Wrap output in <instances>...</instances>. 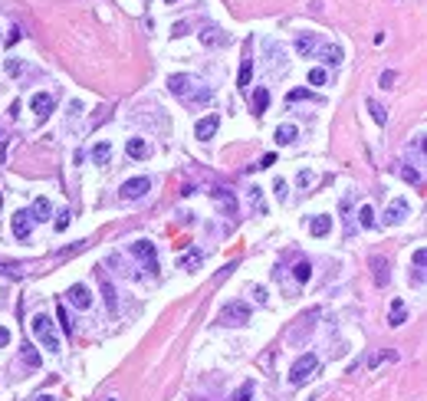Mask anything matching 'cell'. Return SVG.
<instances>
[{
  "label": "cell",
  "mask_w": 427,
  "mask_h": 401,
  "mask_svg": "<svg viewBox=\"0 0 427 401\" xmlns=\"http://www.w3.org/2000/svg\"><path fill=\"white\" fill-rule=\"evenodd\" d=\"M109 158H112V145L109 142H95L92 145V161L95 165H109Z\"/></svg>",
  "instance_id": "obj_20"
},
{
  "label": "cell",
  "mask_w": 427,
  "mask_h": 401,
  "mask_svg": "<svg viewBox=\"0 0 427 401\" xmlns=\"http://www.w3.org/2000/svg\"><path fill=\"white\" fill-rule=\"evenodd\" d=\"M372 273H375V283L378 286H388V280H391V270H388V260L381 257V253H372Z\"/></svg>",
  "instance_id": "obj_12"
},
{
  "label": "cell",
  "mask_w": 427,
  "mask_h": 401,
  "mask_svg": "<svg viewBox=\"0 0 427 401\" xmlns=\"http://www.w3.org/2000/svg\"><path fill=\"white\" fill-rule=\"evenodd\" d=\"M7 72L10 76H20V72H23V63H20V59H7Z\"/></svg>",
  "instance_id": "obj_40"
},
{
  "label": "cell",
  "mask_w": 427,
  "mask_h": 401,
  "mask_svg": "<svg viewBox=\"0 0 427 401\" xmlns=\"http://www.w3.org/2000/svg\"><path fill=\"white\" fill-rule=\"evenodd\" d=\"M309 181H312V174H309V171H299V184H302V188H306Z\"/></svg>",
  "instance_id": "obj_49"
},
{
  "label": "cell",
  "mask_w": 427,
  "mask_h": 401,
  "mask_svg": "<svg viewBox=\"0 0 427 401\" xmlns=\"http://www.w3.org/2000/svg\"><path fill=\"white\" fill-rule=\"evenodd\" d=\"M49 211H53V207H49V201H46V197H36V201H33V211H30V217H33V220H46V217H49Z\"/></svg>",
  "instance_id": "obj_25"
},
{
  "label": "cell",
  "mask_w": 427,
  "mask_h": 401,
  "mask_svg": "<svg viewBox=\"0 0 427 401\" xmlns=\"http://www.w3.org/2000/svg\"><path fill=\"white\" fill-rule=\"evenodd\" d=\"M401 174H404V181H411V184H421V174L414 171V168H401Z\"/></svg>",
  "instance_id": "obj_39"
},
{
  "label": "cell",
  "mask_w": 427,
  "mask_h": 401,
  "mask_svg": "<svg viewBox=\"0 0 427 401\" xmlns=\"http://www.w3.org/2000/svg\"><path fill=\"white\" fill-rule=\"evenodd\" d=\"M408 214H411V204H408L404 197H395V201L385 207V224H401Z\"/></svg>",
  "instance_id": "obj_5"
},
{
  "label": "cell",
  "mask_w": 427,
  "mask_h": 401,
  "mask_svg": "<svg viewBox=\"0 0 427 401\" xmlns=\"http://www.w3.org/2000/svg\"><path fill=\"white\" fill-rule=\"evenodd\" d=\"M246 201H250V207H253L256 214H263V211H266V204H263V194H260V188H256V184H253L250 191H246Z\"/></svg>",
  "instance_id": "obj_27"
},
{
  "label": "cell",
  "mask_w": 427,
  "mask_h": 401,
  "mask_svg": "<svg viewBox=\"0 0 427 401\" xmlns=\"http://www.w3.org/2000/svg\"><path fill=\"white\" fill-rule=\"evenodd\" d=\"M56 316H59L63 329H66V332H72V319H69V313H66V306H59V309H56Z\"/></svg>",
  "instance_id": "obj_36"
},
{
  "label": "cell",
  "mask_w": 427,
  "mask_h": 401,
  "mask_svg": "<svg viewBox=\"0 0 427 401\" xmlns=\"http://www.w3.org/2000/svg\"><path fill=\"white\" fill-rule=\"evenodd\" d=\"M309 230H312L316 237H325L329 230H332V217H329V214H319V217H312V224H309Z\"/></svg>",
  "instance_id": "obj_19"
},
{
  "label": "cell",
  "mask_w": 427,
  "mask_h": 401,
  "mask_svg": "<svg viewBox=\"0 0 427 401\" xmlns=\"http://www.w3.org/2000/svg\"><path fill=\"white\" fill-rule=\"evenodd\" d=\"M348 207H352V197H342V214H348ZM345 234H352V220L345 217Z\"/></svg>",
  "instance_id": "obj_38"
},
{
  "label": "cell",
  "mask_w": 427,
  "mask_h": 401,
  "mask_svg": "<svg viewBox=\"0 0 427 401\" xmlns=\"http://www.w3.org/2000/svg\"><path fill=\"white\" fill-rule=\"evenodd\" d=\"M132 253L142 260V263H148V270H158V260H155V244H151V240H135V244H132Z\"/></svg>",
  "instance_id": "obj_7"
},
{
  "label": "cell",
  "mask_w": 427,
  "mask_h": 401,
  "mask_svg": "<svg viewBox=\"0 0 427 401\" xmlns=\"http://www.w3.org/2000/svg\"><path fill=\"white\" fill-rule=\"evenodd\" d=\"M125 151H128V158H135V161H142V158H148V142L145 138H128V145H125Z\"/></svg>",
  "instance_id": "obj_15"
},
{
  "label": "cell",
  "mask_w": 427,
  "mask_h": 401,
  "mask_svg": "<svg viewBox=\"0 0 427 401\" xmlns=\"http://www.w3.org/2000/svg\"><path fill=\"white\" fill-rule=\"evenodd\" d=\"M309 95L312 92H306V89H293V92H289V102H299V99H309Z\"/></svg>",
  "instance_id": "obj_41"
},
{
  "label": "cell",
  "mask_w": 427,
  "mask_h": 401,
  "mask_svg": "<svg viewBox=\"0 0 427 401\" xmlns=\"http://www.w3.org/2000/svg\"><path fill=\"white\" fill-rule=\"evenodd\" d=\"M201 43H204V46H223V43H227V33L217 30V26H207V30L201 33Z\"/></svg>",
  "instance_id": "obj_16"
},
{
  "label": "cell",
  "mask_w": 427,
  "mask_h": 401,
  "mask_svg": "<svg viewBox=\"0 0 427 401\" xmlns=\"http://www.w3.org/2000/svg\"><path fill=\"white\" fill-rule=\"evenodd\" d=\"M424 263H427V250L418 247V250H414V270H424Z\"/></svg>",
  "instance_id": "obj_35"
},
{
  "label": "cell",
  "mask_w": 427,
  "mask_h": 401,
  "mask_svg": "<svg viewBox=\"0 0 427 401\" xmlns=\"http://www.w3.org/2000/svg\"><path fill=\"white\" fill-rule=\"evenodd\" d=\"M7 342H10V329H7V326H0V349L7 346Z\"/></svg>",
  "instance_id": "obj_45"
},
{
  "label": "cell",
  "mask_w": 427,
  "mask_h": 401,
  "mask_svg": "<svg viewBox=\"0 0 427 401\" xmlns=\"http://www.w3.org/2000/svg\"><path fill=\"white\" fill-rule=\"evenodd\" d=\"M319 56H322L325 66H339V63H342V49H339V46H329V43H325V46H319Z\"/></svg>",
  "instance_id": "obj_21"
},
{
  "label": "cell",
  "mask_w": 427,
  "mask_h": 401,
  "mask_svg": "<svg viewBox=\"0 0 427 401\" xmlns=\"http://www.w3.org/2000/svg\"><path fill=\"white\" fill-rule=\"evenodd\" d=\"M273 194H276L279 201H286V197H289V188H286L283 178H276V181H273Z\"/></svg>",
  "instance_id": "obj_34"
},
{
  "label": "cell",
  "mask_w": 427,
  "mask_h": 401,
  "mask_svg": "<svg viewBox=\"0 0 427 401\" xmlns=\"http://www.w3.org/2000/svg\"><path fill=\"white\" fill-rule=\"evenodd\" d=\"M168 89H171L178 99H184V102H194V105H201V102H211L214 99V92L207 89V82H201L198 76H188V72H174L171 79H168Z\"/></svg>",
  "instance_id": "obj_1"
},
{
  "label": "cell",
  "mask_w": 427,
  "mask_h": 401,
  "mask_svg": "<svg viewBox=\"0 0 427 401\" xmlns=\"http://www.w3.org/2000/svg\"><path fill=\"white\" fill-rule=\"evenodd\" d=\"M53 105H56V99H53L49 92H36V95L30 99V109L36 112L40 118H49V115H53Z\"/></svg>",
  "instance_id": "obj_10"
},
{
  "label": "cell",
  "mask_w": 427,
  "mask_h": 401,
  "mask_svg": "<svg viewBox=\"0 0 427 401\" xmlns=\"http://www.w3.org/2000/svg\"><path fill=\"white\" fill-rule=\"evenodd\" d=\"M0 142H3V138H0Z\"/></svg>",
  "instance_id": "obj_53"
},
{
  "label": "cell",
  "mask_w": 427,
  "mask_h": 401,
  "mask_svg": "<svg viewBox=\"0 0 427 401\" xmlns=\"http://www.w3.org/2000/svg\"><path fill=\"white\" fill-rule=\"evenodd\" d=\"M358 220H362V227H375V207L372 204H362V207H358Z\"/></svg>",
  "instance_id": "obj_30"
},
{
  "label": "cell",
  "mask_w": 427,
  "mask_h": 401,
  "mask_svg": "<svg viewBox=\"0 0 427 401\" xmlns=\"http://www.w3.org/2000/svg\"><path fill=\"white\" fill-rule=\"evenodd\" d=\"M30 329H33V336L40 339V342L49 349V352H59V336H56V329H53V319H49L46 313H36V316H33Z\"/></svg>",
  "instance_id": "obj_2"
},
{
  "label": "cell",
  "mask_w": 427,
  "mask_h": 401,
  "mask_svg": "<svg viewBox=\"0 0 427 401\" xmlns=\"http://www.w3.org/2000/svg\"><path fill=\"white\" fill-rule=\"evenodd\" d=\"M66 224H69V211H63V214H59L53 227H56V230H66Z\"/></svg>",
  "instance_id": "obj_42"
},
{
  "label": "cell",
  "mask_w": 427,
  "mask_h": 401,
  "mask_svg": "<svg viewBox=\"0 0 427 401\" xmlns=\"http://www.w3.org/2000/svg\"><path fill=\"white\" fill-rule=\"evenodd\" d=\"M230 401H253V382H243V385L233 392V398Z\"/></svg>",
  "instance_id": "obj_31"
},
{
  "label": "cell",
  "mask_w": 427,
  "mask_h": 401,
  "mask_svg": "<svg viewBox=\"0 0 427 401\" xmlns=\"http://www.w3.org/2000/svg\"><path fill=\"white\" fill-rule=\"evenodd\" d=\"M211 194H214V201H217V204H220L227 214H233V211H237V201H233V194H230V191H223V188H214Z\"/></svg>",
  "instance_id": "obj_18"
},
{
  "label": "cell",
  "mask_w": 427,
  "mask_h": 401,
  "mask_svg": "<svg viewBox=\"0 0 427 401\" xmlns=\"http://www.w3.org/2000/svg\"><path fill=\"white\" fill-rule=\"evenodd\" d=\"M0 207H3V194H0Z\"/></svg>",
  "instance_id": "obj_52"
},
{
  "label": "cell",
  "mask_w": 427,
  "mask_h": 401,
  "mask_svg": "<svg viewBox=\"0 0 427 401\" xmlns=\"http://www.w3.org/2000/svg\"><path fill=\"white\" fill-rule=\"evenodd\" d=\"M198 263H201V253H198V250H194V253H188V257H184V260H181V267H184V270H191V267H198Z\"/></svg>",
  "instance_id": "obj_37"
},
{
  "label": "cell",
  "mask_w": 427,
  "mask_h": 401,
  "mask_svg": "<svg viewBox=\"0 0 427 401\" xmlns=\"http://www.w3.org/2000/svg\"><path fill=\"white\" fill-rule=\"evenodd\" d=\"M266 109H269V92L260 86V89L253 92V115H263Z\"/></svg>",
  "instance_id": "obj_24"
},
{
  "label": "cell",
  "mask_w": 427,
  "mask_h": 401,
  "mask_svg": "<svg viewBox=\"0 0 427 401\" xmlns=\"http://www.w3.org/2000/svg\"><path fill=\"white\" fill-rule=\"evenodd\" d=\"M266 49L273 53V63H276V66L286 63V53H283V46H276V39H266Z\"/></svg>",
  "instance_id": "obj_32"
},
{
  "label": "cell",
  "mask_w": 427,
  "mask_h": 401,
  "mask_svg": "<svg viewBox=\"0 0 427 401\" xmlns=\"http://www.w3.org/2000/svg\"><path fill=\"white\" fill-rule=\"evenodd\" d=\"M325 79H329V72H325L322 66H316V69H309V82H312V86H325Z\"/></svg>",
  "instance_id": "obj_33"
},
{
  "label": "cell",
  "mask_w": 427,
  "mask_h": 401,
  "mask_svg": "<svg viewBox=\"0 0 427 401\" xmlns=\"http://www.w3.org/2000/svg\"><path fill=\"white\" fill-rule=\"evenodd\" d=\"M20 36H23V30H20V26H13V30H10V36H7V46H13Z\"/></svg>",
  "instance_id": "obj_43"
},
{
  "label": "cell",
  "mask_w": 427,
  "mask_h": 401,
  "mask_svg": "<svg viewBox=\"0 0 427 401\" xmlns=\"http://www.w3.org/2000/svg\"><path fill=\"white\" fill-rule=\"evenodd\" d=\"M36 401H56V398H53V395H40V398H36Z\"/></svg>",
  "instance_id": "obj_50"
},
{
  "label": "cell",
  "mask_w": 427,
  "mask_h": 401,
  "mask_svg": "<svg viewBox=\"0 0 427 401\" xmlns=\"http://www.w3.org/2000/svg\"><path fill=\"white\" fill-rule=\"evenodd\" d=\"M220 323L223 326H246L250 323V303H243V299L227 303V306L220 309Z\"/></svg>",
  "instance_id": "obj_4"
},
{
  "label": "cell",
  "mask_w": 427,
  "mask_h": 401,
  "mask_svg": "<svg viewBox=\"0 0 427 401\" xmlns=\"http://www.w3.org/2000/svg\"><path fill=\"white\" fill-rule=\"evenodd\" d=\"M10 227H13V237H16V240H26V237H30V230H33L30 211H16L13 220H10Z\"/></svg>",
  "instance_id": "obj_6"
},
{
  "label": "cell",
  "mask_w": 427,
  "mask_h": 401,
  "mask_svg": "<svg viewBox=\"0 0 427 401\" xmlns=\"http://www.w3.org/2000/svg\"><path fill=\"white\" fill-rule=\"evenodd\" d=\"M171 33H174V36H184V33H188V23H178Z\"/></svg>",
  "instance_id": "obj_48"
},
{
  "label": "cell",
  "mask_w": 427,
  "mask_h": 401,
  "mask_svg": "<svg viewBox=\"0 0 427 401\" xmlns=\"http://www.w3.org/2000/svg\"><path fill=\"white\" fill-rule=\"evenodd\" d=\"M296 138H299V128H296V125H279L276 128V142L279 145H293Z\"/></svg>",
  "instance_id": "obj_23"
},
{
  "label": "cell",
  "mask_w": 427,
  "mask_h": 401,
  "mask_svg": "<svg viewBox=\"0 0 427 401\" xmlns=\"http://www.w3.org/2000/svg\"><path fill=\"white\" fill-rule=\"evenodd\" d=\"M316 369H319V359L312 352L299 355V359L293 362V369H289V385H306L309 378L316 375Z\"/></svg>",
  "instance_id": "obj_3"
},
{
  "label": "cell",
  "mask_w": 427,
  "mask_h": 401,
  "mask_svg": "<svg viewBox=\"0 0 427 401\" xmlns=\"http://www.w3.org/2000/svg\"><path fill=\"white\" fill-rule=\"evenodd\" d=\"M99 286H102V296H105V309H109V313H115V309H119V293H115V286L109 283V280H99Z\"/></svg>",
  "instance_id": "obj_17"
},
{
  "label": "cell",
  "mask_w": 427,
  "mask_h": 401,
  "mask_svg": "<svg viewBox=\"0 0 427 401\" xmlns=\"http://www.w3.org/2000/svg\"><path fill=\"white\" fill-rule=\"evenodd\" d=\"M293 276L299 280V283H309V280H312V263H309V260H299V263L293 267Z\"/></svg>",
  "instance_id": "obj_26"
},
{
  "label": "cell",
  "mask_w": 427,
  "mask_h": 401,
  "mask_svg": "<svg viewBox=\"0 0 427 401\" xmlns=\"http://www.w3.org/2000/svg\"><path fill=\"white\" fill-rule=\"evenodd\" d=\"M165 3H178V0H165Z\"/></svg>",
  "instance_id": "obj_51"
},
{
  "label": "cell",
  "mask_w": 427,
  "mask_h": 401,
  "mask_svg": "<svg viewBox=\"0 0 427 401\" xmlns=\"http://www.w3.org/2000/svg\"><path fill=\"white\" fill-rule=\"evenodd\" d=\"M319 46H322V43H319V36L316 33H302V36H296V49H299V56H316L319 53Z\"/></svg>",
  "instance_id": "obj_13"
},
{
  "label": "cell",
  "mask_w": 427,
  "mask_h": 401,
  "mask_svg": "<svg viewBox=\"0 0 427 401\" xmlns=\"http://www.w3.org/2000/svg\"><path fill=\"white\" fill-rule=\"evenodd\" d=\"M20 355H23V365H26V369H40L43 359H40V352H36L30 342H26V346H20Z\"/></svg>",
  "instance_id": "obj_22"
},
{
  "label": "cell",
  "mask_w": 427,
  "mask_h": 401,
  "mask_svg": "<svg viewBox=\"0 0 427 401\" xmlns=\"http://www.w3.org/2000/svg\"><path fill=\"white\" fill-rule=\"evenodd\" d=\"M217 128H220V115H204L198 125H194V135H198L201 142H207V138L217 135Z\"/></svg>",
  "instance_id": "obj_8"
},
{
  "label": "cell",
  "mask_w": 427,
  "mask_h": 401,
  "mask_svg": "<svg viewBox=\"0 0 427 401\" xmlns=\"http://www.w3.org/2000/svg\"><path fill=\"white\" fill-rule=\"evenodd\" d=\"M388 323H391V326H404V323H408V306H404V299H391Z\"/></svg>",
  "instance_id": "obj_14"
},
{
  "label": "cell",
  "mask_w": 427,
  "mask_h": 401,
  "mask_svg": "<svg viewBox=\"0 0 427 401\" xmlns=\"http://www.w3.org/2000/svg\"><path fill=\"white\" fill-rule=\"evenodd\" d=\"M148 188H151V181H148V178H142V174H138V178H128V181L122 184V197L135 201V197H142Z\"/></svg>",
  "instance_id": "obj_9"
},
{
  "label": "cell",
  "mask_w": 427,
  "mask_h": 401,
  "mask_svg": "<svg viewBox=\"0 0 427 401\" xmlns=\"http://www.w3.org/2000/svg\"><path fill=\"white\" fill-rule=\"evenodd\" d=\"M253 296H256V303H266V290L263 286H253Z\"/></svg>",
  "instance_id": "obj_46"
},
{
  "label": "cell",
  "mask_w": 427,
  "mask_h": 401,
  "mask_svg": "<svg viewBox=\"0 0 427 401\" xmlns=\"http://www.w3.org/2000/svg\"><path fill=\"white\" fill-rule=\"evenodd\" d=\"M250 79H253V59L246 56L243 66H240V89H250Z\"/></svg>",
  "instance_id": "obj_28"
},
{
  "label": "cell",
  "mask_w": 427,
  "mask_h": 401,
  "mask_svg": "<svg viewBox=\"0 0 427 401\" xmlns=\"http://www.w3.org/2000/svg\"><path fill=\"white\" fill-rule=\"evenodd\" d=\"M66 296H69V303H72L76 309H89V306H92V293H89V286H82V283L69 286V293H66Z\"/></svg>",
  "instance_id": "obj_11"
},
{
  "label": "cell",
  "mask_w": 427,
  "mask_h": 401,
  "mask_svg": "<svg viewBox=\"0 0 427 401\" xmlns=\"http://www.w3.org/2000/svg\"><path fill=\"white\" fill-rule=\"evenodd\" d=\"M368 112H372V118L378 122V125H385V122H388V112H385V105H381V102H375V99H368Z\"/></svg>",
  "instance_id": "obj_29"
},
{
  "label": "cell",
  "mask_w": 427,
  "mask_h": 401,
  "mask_svg": "<svg viewBox=\"0 0 427 401\" xmlns=\"http://www.w3.org/2000/svg\"><path fill=\"white\" fill-rule=\"evenodd\" d=\"M395 82V72H381V86H391Z\"/></svg>",
  "instance_id": "obj_47"
},
{
  "label": "cell",
  "mask_w": 427,
  "mask_h": 401,
  "mask_svg": "<svg viewBox=\"0 0 427 401\" xmlns=\"http://www.w3.org/2000/svg\"><path fill=\"white\" fill-rule=\"evenodd\" d=\"M273 165H276V155H263V158H260V165H256V168H273Z\"/></svg>",
  "instance_id": "obj_44"
}]
</instances>
